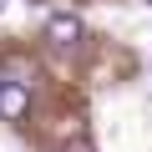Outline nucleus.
I'll return each instance as SVG.
<instances>
[{
	"instance_id": "obj_2",
	"label": "nucleus",
	"mask_w": 152,
	"mask_h": 152,
	"mask_svg": "<svg viewBox=\"0 0 152 152\" xmlns=\"http://www.w3.org/2000/svg\"><path fill=\"white\" fill-rule=\"evenodd\" d=\"M46 41H51V46H76V41H81V20L66 15V10H56V15L46 20Z\"/></svg>"
},
{
	"instance_id": "obj_1",
	"label": "nucleus",
	"mask_w": 152,
	"mask_h": 152,
	"mask_svg": "<svg viewBox=\"0 0 152 152\" xmlns=\"http://www.w3.org/2000/svg\"><path fill=\"white\" fill-rule=\"evenodd\" d=\"M26 112H31V86L0 76V117H5V122H20Z\"/></svg>"
},
{
	"instance_id": "obj_3",
	"label": "nucleus",
	"mask_w": 152,
	"mask_h": 152,
	"mask_svg": "<svg viewBox=\"0 0 152 152\" xmlns=\"http://www.w3.org/2000/svg\"><path fill=\"white\" fill-rule=\"evenodd\" d=\"M66 152H91V147H66Z\"/></svg>"
},
{
	"instance_id": "obj_4",
	"label": "nucleus",
	"mask_w": 152,
	"mask_h": 152,
	"mask_svg": "<svg viewBox=\"0 0 152 152\" xmlns=\"http://www.w3.org/2000/svg\"><path fill=\"white\" fill-rule=\"evenodd\" d=\"M0 10H5V0H0Z\"/></svg>"
}]
</instances>
